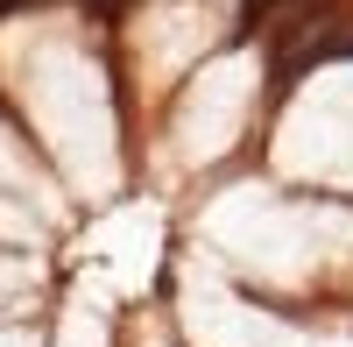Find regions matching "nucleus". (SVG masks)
<instances>
[{"instance_id":"f257e3e1","label":"nucleus","mask_w":353,"mask_h":347,"mask_svg":"<svg viewBox=\"0 0 353 347\" xmlns=\"http://www.w3.org/2000/svg\"><path fill=\"white\" fill-rule=\"evenodd\" d=\"M36 213H43V185H36V170L21 163L14 135H0V234H28Z\"/></svg>"},{"instance_id":"f03ea898","label":"nucleus","mask_w":353,"mask_h":347,"mask_svg":"<svg viewBox=\"0 0 353 347\" xmlns=\"http://www.w3.org/2000/svg\"><path fill=\"white\" fill-rule=\"evenodd\" d=\"M0 347H36V340H28V333H0Z\"/></svg>"}]
</instances>
